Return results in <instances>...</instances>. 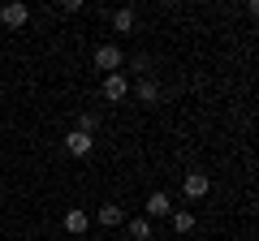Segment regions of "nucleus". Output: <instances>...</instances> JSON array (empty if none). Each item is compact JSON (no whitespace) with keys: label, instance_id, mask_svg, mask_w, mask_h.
Listing matches in <instances>:
<instances>
[{"label":"nucleus","instance_id":"obj_5","mask_svg":"<svg viewBox=\"0 0 259 241\" xmlns=\"http://www.w3.org/2000/svg\"><path fill=\"white\" fill-rule=\"evenodd\" d=\"M143 211H147V220H164V215H173V203H168L164 190H156V194L147 198V207H143Z\"/></svg>","mask_w":259,"mask_h":241},{"label":"nucleus","instance_id":"obj_1","mask_svg":"<svg viewBox=\"0 0 259 241\" xmlns=\"http://www.w3.org/2000/svg\"><path fill=\"white\" fill-rule=\"evenodd\" d=\"M121 65H125V52H121L117 43H100V47H95V69H104V74H121Z\"/></svg>","mask_w":259,"mask_h":241},{"label":"nucleus","instance_id":"obj_8","mask_svg":"<svg viewBox=\"0 0 259 241\" xmlns=\"http://www.w3.org/2000/svg\"><path fill=\"white\" fill-rule=\"evenodd\" d=\"M100 224H104V228H117V224H125L121 203H104V207H100Z\"/></svg>","mask_w":259,"mask_h":241},{"label":"nucleus","instance_id":"obj_9","mask_svg":"<svg viewBox=\"0 0 259 241\" xmlns=\"http://www.w3.org/2000/svg\"><path fill=\"white\" fill-rule=\"evenodd\" d=\"M134 22H139V13H134V9H117V13H112V30H117V35L134 30Z\"/></svg>","mask_w":259,"mask_h":241},{"label":"nucleus","instance_id":"obj_4","mask_svg":"<svg viewBox=\"0 0 259 241\" xmlns=\"http://www.w3.org/2000/svg\"><path fill=\"white\" fill-rule=\"evenodd\" d=\"M0 22H5L9 30H22L30 22V9L26 5H5V9H0Z\"/></svg>","mask_w":259,"mask_h":241},{"label":"nucleus","instance_id":"obj_10","mask_svg":"<svg viewBox=\"0 0 259 241\" xmlns=\"http://www.w3.org/2000/svg\"><path fill=\"white\" fill-rule=\"evenodd\" d=\"M134 95H139L143 103H156V99H160V86H156V78H143V82L134 86Z\"/></svg>","mask_w":259,"mask_h":241},{"label":"nucleus","instance_id":"obj_2","mask_svg":"<svg viewBox=\"0 0 259 241\" xmlns=\"http://www.w3.org/2000/svg\"><path fill=\"white\" fill-rule=\"evenodd\" d=\"M182 190H186V198H190V203H199V198H203L207 190H212V181H207V172H186Z\"/></svg>","mask_w":259,"mask_h":241},{"label":"nucleus","instance_id":"obj_11","mask_svg":"<svg viewBox=\"0 0 259 241\" xmlns=\"http://www.w3.org/2000/svg\"><path fill=\"white\" fill-rule=\"evenodd\" d=\"M130 237H134V241H147L151 237V220H147V215H134V220H130Z\"/></svg>","mask_w":259,"mask_h":241},{"label":"nucleus","instance_id":"obj_7","mask_svg":"<svg viewBox=\"0 0 259 241\" xmlns=\"http://www.w3.org/2000/svg\"><path fill=\"white\" fill-rule=\"evenodd\" d=\"M87 228H91V215H87L82 207H69V211H65V232H74V237H82Z\"/></svg>","mask_w":259,"mask_h":241},{"label":"nucleus","instance_id":"obj_13","mask_svg":"<svg viewBox=\"0 0 259 241\" xmlns=\"http://www.w3.org/2000/svg\"><path fill=\"white\" fill-rule=\"evenodd\" d=\"M95 125H100L95 112H82V116H78V134H95Z\"/></svg>","mask_w":259,"mask_h":241},{"label":"nucleus","instance_id":"obj_3","mask_svg":"<svg viewBox=\"0 0 259 241\" xmlns=\"http://www.w3.org/2000/svg\"><path fill=\"white\" fill-rule=\"evenodd\" d=\"M65 151L82 159V155H91V151H95V138H91V134H78V130H69V134H65Z\"/></svg>","mask_w":259,"mask_h":241},{"label":"nucleus","instance_id":"obj_6","mask_svg":"<svg viewBox=\"0 0 259 241\" xmlns=\"http://www.w3.org/2000/svg\"><path fill=\"white\" fill-rule=\"evenodd\" d=\"M125 95H130V82H125V74H108V78H104V99L121 103Z\"/></svg>","mask_w":259,"mask_h":241},{"label":"nucleus","instance_id":"obj_12","mask_svg":"<svg viewBox=\"0 0 259 241\" xmlns=\"http://www.w3.org/2000/svg\"><path fill=\"white\" fill-rule=\"evenodd\" d=\"M168 220H173V228H177V232H190V228H194V211H173Z\"/></svg>","mask_w":259,"mask_h":241}]
</instances>
